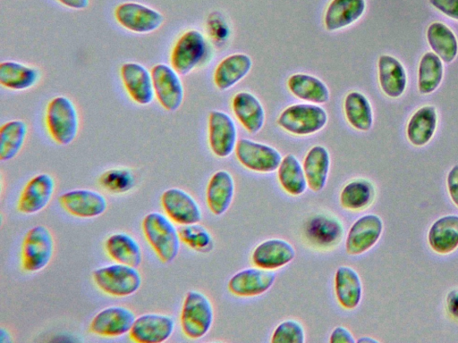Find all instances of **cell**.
<instances>
[{
	"label": "cell",
	"instance_id": "45",
	"mask_svg": "<svg viewBox=\"0 0 458 343\" xmlns=\"http://www.w3.org/2000/svg\"><path fill=\"white\" fill-rule=\"evenodd\" d=\"M330 343H355L352 331L344 326H336L330 333Z\"/></svg>",
	"mask_w": 458,
	"mask_h": 343
},
{
	"label": "cell",
	"instance_id": "29",
	"mask_svg": "<svg viewBox=\"0 0 458 343\" xmlns=\"http://www.w3.org/2000/svg\"><path fill=\"white\" fill-rule=\"evenodd\" d=\"M428 243L437 254L454 252L458 247V215L447 214L436 220L428 230Z\"/></svg>",
	"mask_w": 458,
	"mask_h": 343
},
{
	"label": "cell",
	"instance_id": "46",
	"mask_svg": "<svg viewBox=\"0 0 458 343\" xmlns=\"http://www.w3.org/2000/svg\"><path fill=\"white\" fill-rule=\"evenodd\" d=\"M446 308L452 316L458 318V289H453L447 294Z\"/></svg>",
	"mask_w": 458,
	"mask_h": 343
},
{
	"label": "cell",
	"instance_id": "42",
	"mask_svg": "<svg viewBox=\"0 0 458 343\" xmlns=\"http://www.w3.org/2000/svg\"><path fill=\"white\" fill-rule=\"evenodd\" d=\"M305 330L301 322L294 319L281 322L273 330L271 343H303Z\"/></svg>",
	"mask_w": 458,
	"mask_h": 343
},
{
	"label": "cell",
	"instance_id": "26",
	"mask_svg": "<svg viewBox=\"0 0 458 343\" xmlns=\"http://www.w3.org/2000/svg\"><path fill=\"white\" fill-rule=\"evenodd\" d=\"M331 165L327 148L315 145L307 152L302 166L308 187L313 192H320L327 185Z\"/></svg>",
	"mask_w": 458,
	"mask_h": 343
},
{
	"label": "cell",
	"instance_id": "3",
	"mask_svg": "<svg viewBox=\"0 0 458 343\" xmlns=\"http://www.w3.org/2000/svg\"><path fill=\"white\" fill-rule=\"evenodd\" d=\"M214 322V308L206 294L199 290H189L183 299L180 324L184 336L199 339L210 330Z\"/></svg>",
	"mask_w": 458,
	"mask_h": 343
},
{
	"label": "cell",
	"instance_id": "43",
	"mask_svg": "<svg viewBox=\"0 0 458 343\" xmlns=\"http://www.w3.org/2000/svg\"><path fill=\"white\" fill-rule=\"evenodd\" d=\"M429 3L445 16L458 21V0H429Z\"/></svg>",
	"mask_w": 458,
	"mask_h": 343
},
{
	"label": "cell",
	"instance_id": "1",
	"mask_svg": "<svg viewBox=\"0 0 458 343\" xmlns=\"http://www.w3.org/2000/svg\"><path fill=\"white\" fill-rule=\"evenodd\" d=\"M141 230L162 263L170 264L177 257L182 243L179 230L165 214L159 212L147 213L142 220Z\"/></svg>",
	"mask_w": 458,
	"mask_h": 343
},
{
	"label": "cell",
	"instance_id": "27",
	"mask_svg": "<svg viewBox=\"0 0 458 343\" xmlns=\"http://www.w3.org/2000/svg\"><path fill=\"white\" fill-rule=\"evenodd\" d=\"M366 9L365 0H331L324 15V25L333 32L357 21Z\"/></svg>",
	"mask_w": 458,
	"mask_h": 343
},
{
	"label": "cell",
	"instance_id": "38",
	"mask_svg": "<svg viewBox=\"0 0 458 343\" xmlns=\"http://www.w3.org/2000/svg\"><path fill=\"white\" fill-rule=\"evenodd\" d=\"M28 135V125L22 120H11L0 128V161L13 159L21 150Z\"/></svg>",
	"mask_w": 458,
	"mask_h": 343
},
{
	"label": "cell",
	"instance_id": "19",
	"mask_svg": "<svg viewBox=\"0 0 458 343\" xmlns=\"http://www.w3.org/2000/svg\"><path fill=\"white\" fill-rule=\"evenodd\" d=\"M274 271L257 266L238 271L227 282L228 290L240 297H257L269 290L276 281Z\"/></svg>",
	"mask_w": 458,
	"mask_h": 343
},
{
	"label": "cell",
	"instance_id": "47",
	"mask_svg": "<svg viewBox=\"0 0 458 343\" xmlns=\"http://www.w3.org/2000/svg\"><path fill=\"white\" fill-rule=\"evenodd\" d=\"M62 5L72 10H84L89 4V0H56Z\"/></svg>",
	"mask_w": 458,
	"mask_h": 343
},
{
	"label": "cell",
	"instance_id": "18",
	"mask_svg": "<svg viewBox=\"0 0 458 343\" xmlns=\"http://www.w3.org/2000/svg\"><path fill=\"white\" fill-rule=\"evenodd\" d=\"M236 125L232 117L222 111L213 110L208 116V145L211 152L225 158L234 151L237 138Z\"/></svg>",
	"mask_w": 458,
	"mask_h": 343
},
{
	"label": "cell",
	"instance_id": "40",
	"mask_svg": "<svg viewBox=\"0 0 458 343\" xmlns=\"http://www.w3.org/2000/svg\"><path fill=\"white\" fill-rule=\"evenodd\" d=\"M178 230L181 241L189 248L201 254H208L213 250L215 245L213 236L199 222L182 225Z\"/></svg>",
	"mask_w": 458,
	"mask_h": 343
},
{
	"label": "cell",
	"instance_id": "48",
	"mask_svg": "<svg viewBox=\"0 0 458 343\" xmlns=\"http://www.w3.org/2000/svg\"><path fill=\"white\" fill-rule=\"evenodd\" d=\"M0 341L1 343H9L12 341V336L10 332L4 327L0 330Z\"/></svg>",
	"mask_w": 458,
	"mask_h": 343
},
{
	"label": "cell",
	"instance_id": "13",
	"mask_svg": "<svg viewBox=\"0 0 458 343\" xmlns=\"http://www.w3.org/2000/svg\"><path fill=\"white\" fill-rule=\"evenodd\" d=\"M55 191V179L49 173H38L24 185L18 198L17 210L26 215L36 214L49 205Z\"/></svg>",
	"mask_w": 458,
	"mask_h": 343
},
{
	"label": "cell",
	"instance_id": "31",
	"mask_svg": "<svg viewBox=\"0 0 458 343\" xmlns=\"http://www.w3.org/2000/svg\"><path fill=\"white\" fill-rule=\"evenodd\" d=\"M251 58L245 54H233L223 59L214 72V82L220 90H227L250 71Z\"/></svg>",
	"mask_w": 458,
	"mask_h": 343
},
{
	"label": "cell",
	"instance_id": "34",
	"mask_svg": "<svg viewBox=\"0 0 458 343\" xmlns=\"http://www.w3.org/2000/svg\"><path fill=\"white\" fill-rule=\"evenodd\" d=\"M376 189L374 184L363 178L354 179L346 183L339 196L341 206L348 211H361L374 201Z\"/></svg>",
	"mask_w": 458,
	"mask_h": 343
},
{
	"label": "cell",
	"instance_id": "32",
	"mask_svg": "<svg viewBox=\"0 0 458 343\" xmlns=\"http://www.w3.org/2000/svg\"><path fill=\"white\" fill-rule=\"evenodd\" d=\"M437 126V113L433 105L420 107L411 116L406 136L409 142L415 146L427 145L433 138Z\"/></svg>",
	"mask_w": 458,
	"mask_h": 343
},
{
	"label": "cell",
	"instance_id": "25",
	"mask_svg": "<svg viewBox=\"0 0 458 343\" xmlns=\"http://www.w3.org/2000/svg\"><path fill=\"white\" fill-rule=\"evenodd\" d=\"M106 255L114 262L138 267L141 264L143 253L138 240L126 232L109 235L104 243Z\"/></svg>",
	"mask_w": 458,
	"mask_h": 343
},
{
	"label": "cell",
	"instance_id": "16",
	"mask_svg": "<svg viewBox=\"0 0 458 343\" xmlns=\"http://www.w3.org/2000/svg\"><path fill=\"white\" fill-rule=\"evenodd\" d=\"M135 318V314L130 308L123 305H110L94 315L89 330L98 337L117 338L129 333Z\"/></svg>",
	"mask_w": 458,
	"mask_h": 343
},
{
	"label": "cell",
	"instance_id": "17",
	"mask_svg": "<svg viewBox=\"0 0 458 343\" xmlns=\"http://www.w3.org/2000/svg\"><path fill=\"white\" fill-rule=\"evenodd\" d=\"M174 329L175 321L171 315L148 313L135 318L129 338L136 343H161L173 335Z\"/></svg>",
	"mask_w": 458,
	"mask_h": 343
},
{
	"label": "cell",
	"instance_id": "15",
	"mask_svg": "<svg viewBox=\"0 0 458 343\" xmlns=\"http://www.w3.org/2000/svg\"><path fill=\"white\" fill-rule=\"evenodd\" d=\"M383 232V221L375 213L359 217L350 227L345 239V251L350 255H360L372 248Z\"/></svg>",
	"mask_w": 458,
	"mask_h": 343
},
{
	"label": "cell",
	"instance_id": "37",
	"mask_svg": "<svg viewBox=\"0 0 458 343\" xmlns=\"http://www.w3.org/2000/svg\"><path fill=\"white\" fill-rule=\"evenodd\" d=\"M348 123L355 130L368 131L373 125V111L369 99L359 91L348 93L344 101Z\"/></svg>",
	"mask_w": 458,
	"mask_h": 343
},
{
	"label": "cell",
	"instance_id": "4",
	"mask_svg": "<svg viewBox=\"0 0 458 343\" xmlns=\"http://www.w3.org/2000/svg\"><path fill=\"white\" fill-rule=\"evenodd\" d=\"M92 280L99 290L114 297H130L142 284L141 274L136 267L118 263L96 268Z\"/></svg>",
	"mask_w": 458,
	"mask_h": 343
},
{
	"label": "cell",
	"instance_id": "24",
	"mask_svg": "<svg viewBox=\"0 0 458 343\" xmlns=\"http://www.w3.org/2000/svg\"><path fill=\"white\" fill-rule=\"evenodd\" d=\"M232 108L235 117L248 132L256 134L261 130L266 120L265 110L253 94L247 91L238 92L233 98Z\"/></svg>",
	"mask_w": 458,
	"mask_h": 343
},
{
	"label": "cell",
	"instance_id": "36",
	"mask_svg": "<svg viewBox=\"0 0 458 343\" xmlns=\"http://www.w3.org/2000/svg\"><path fill=\"white\" fill-rule=\"evenodd\" d=\"M427 40L433 52L445 63L453 62L458 54V40L445 24L435 21L427 29Z\"/></svg>",
	"mask_w": 458,
	"mask_h": 343
},
{
	"label": "cell",
	"instance_id": "49",
	"mask_svg": "<svg viewBox=\"0 0 458 343\" xmlns=\"http://www.w3.org/2000/svg\"><path fill=\"white\" fill-rule=\"evenodd\" d=\"M356 342H358V343H377L378 340H377L376 339H373L370 336H362L360 339H358L356 340Z\"/></svg>",
	"mask_w": 458,
	"mask_h": 343
},
{
	"label": "cell",
	"instance_id": "30",
	"mask_svg": "<svg viewBox=\"0 0 458 343\" xmlns=\"http://www.w3.org/2000/svg\"><path fill=\"white\" fill-rule=\"evenodd\" d=\"M40 79V71L36 67L6 60L0 63V84L2 87L23 91L33 88Z\"/></svg>",
	"mask_w": 458,
	"mask_h": 343
},
{
	"label": "cell",
	"instance_id": "8",
	"mask_svg": "<svg viewBox=\"0 0 458 343\" xmlns=\"http://www.w3.org/2000/svg\"><path fill=\"white\" fill-rule=\"evenodd\" d=\"M234 153L243 167L260 173L276 172L283 159L281 153L274 146L249 138H240Z\"/></svg>",
	"mask_w": 458,
	"mask_h": 343
},
{
	"label": "cell",
	"instance_id": "9",
	"mask_svg": "<svg viewBox=\"0 0 458 343\" xmlns=\"http://www.w3.org/2000/svg\"><path fill=\"white\" fill-rule=\"evenodd\" d=\"M114 18L125 29L138 34H148L157 30L165 17L157 10L137 2H124L114 9Z\"/></svg>",
	"mask_w": 458,
	"mask_h": 343
},
{
	"label": "cell",
	"instance_id": "2",
	"mask_svg": "<svg viewBox=\"0 0 458 343\" xmlns=\"http://www.w3.org/2000/svg\"><path fill=\"white\" fill-rule=\"evenodd\" d=\"M45 123L50 138L60 146L74 141L80 129V117L74 103L65 96H56L47 104Z\"/></svg>",
	"mask_w": 458,
	"mask_h": 343
},
{
	"label": "cell",
	"instance_id": "21",
	"mask_svg": "<svg viewBox=\"0 0 458 343\" xmlns=\"http://www.w3.org/2000/svg\"><path fill=\"white\" fill-rule=\"evenodd\" d=\"M296 256L293 245L280 238L263 240L253 249L250 259L254 266L276 271L290 264Z\"/></svg>",
	"mask_w": 458,
	"mask_h": 343
},
{
	"label": "cell",
	"instance_id": "41",
	"mask_svg": "<svg viewBox=\"0 0 458 343\" xmlns=\"http://www.w3.org/2000/svg\"><path fill=\"white\" fill-rule=\"evenodd\" d=\"M100 187L111 194H125L135 186L133 172L125 167L111 168L98 178Z\"/></svg>",
	"mask_w": 458,
	"mask_h": 343
},
{
	"label": "cell",
	"instance_id": "20",
	"mask_svg": "<svg viewBox=\"0 0 458 343\" xmlns=\"http://www.w3.org/2000/svg\"><path fill=\"white\" fill-rule=\"evenodd\" d=\"M123 85L133 102L140 105H150L154 98L151 71L136 62L124 63L120 68Z\"/></svg>",
	"mask_w": 458,
	"mask_h": 343
},
{
	"label": "cell",
	"instance_id": "12",
	"mask_svg": "<svg viewBox=\"0 0 458 343\" xmlns=\"http://www.w3.org/2000/svg\"><path fill=\"white\" fill-rule=\"evenodd\" d=\"M160 204L165 214L180 226L199 223L202 220L200 205L182 188L165 189L160 197Z\"/></svg>",
	"mask_w": 458,
	"mask_h": 343
},
{
	"label": "cell",
	"instance_id": "35",
	"mask_svg": "<svg viewBox=\"0 0 458 343\" xmlns=\"http://www.w3.org/2000/svg\"><path fill=\"white\" fill-rule=\"evenodd\" d=\"M276 172L279 184L288 195L299 197L309 188L302 163L294 155L284 156Z\"/></svg>",
	"mask_w": 458,
	"mask_h": 343
},
{
	"label": "cell",
	"instance_id": "14",
	"mask_svg": "<svg viewBox=\"0 0 458 343\" xmlns=\"http://www.w3.org/2000/svg\"><path fill=\"white\" fill-rule=\"evenodd\" d=\"M61 207L69 214L77 218H95L102 215L107 209L106 197L93 189L75 188L60 195Z\"/></svg>",
	"mask_w": 458,
	"mask_h": 343
},
{
	"label": "cell",
	"instance_id": "7",
	"mask_svg": "<svg viewBox=\"0 0 458 343\" xmlns=\"http://www.w3.org/2000/svg\"><path fill=\"white\" fill-rule=\"evenodd\" d=\"M208 54V43L197 29L182 33L175 42L170 55L171 66L185 76L199 66Z\"/></svg>",
	"mask_w": 458,
	"mask_h": 343
},
{
	"label": "cell",
	"instance_id": "6",
	"mask_svg": "<svg viewBox=\"0 0 458 343\" xmlns=\"http://www.w3.org/2000/svg\"><path fill=\"white\" fill-rule=\"evenodd\" d=\"M278 126L296 136H309L320 131L327 123V113L319 105L304 103L286 107L278 116Z\"/></svg>",
	"mask_w": 458,
	"mask_h": 343
},
{
	"label": "cell",
	"instance_id": "33",
	"mask_svg": "<svg viewBox=\"0 0 458 343\" xmlns=\"http://www.w3.org/2000/svg\"><path fill=\"white\" fill-rule=\"evenodd\" d=\"M287 88L294 96L311 104H326L330 99L327 86L320 79L310 74L291 75L287 80Z\"/></svg>",
	"mask_w": 458,
	"mask_h": 343
},
{
	"label": "cell",
	"instance_id": "11",
	"mask_svg": "<svg viewBox=\"0 0 458 343\" xmlns=\"http://www.w3.org/2000/svg\"><path fill=\"white\" fill-rule=\"evenodd\" d=\"M344 228L342 221L334 213H318L305 223L304 237L312 247L329 250L343 239Z\"/></svg>",
	"mask_w": 458,
	"mask_h": 343
},
{
	"label": "cell",
	"instance_id": "39",
	"mask_svg": "<svg viewBox=\"0 0 458 343\" xmlns=\"http://www.w3.org/2000/svg\"><path fill=\"white\" fill-rule=\"evenodd\" d=\"M443 76V61L434 52L425 53L418 68L419 92L423 95L432 93L440 85Z\"/></svg>",
	"mask_w": 458,
	"mask_h": 343
},
{
	"label": "cell",
	"instance_id": "22",
	"mask_svg": "<svg viewBox=\"0 0 458 343\" xmlns=\"http://www.w3.org/2000/svg\"><path fill=\"white\" fill-rule=\"evenodd\" d=\"M234 191V180L229 172L219 170L213 173L206 188L209 211L216 216L224 214L232 205Z\"/></svg>",
	"mask_w": 458,
	"mask_h": 343
},
{
	"label": "cell",
	"instance_id": "5",
	"mask_svg": "<svg viewBox=\"0 0 458 343\" xmlns=\"http://www.w3.org/2000/svg\"><path fill=\"white\" fill-rule=\"evenodd\" d=\"M54 252L55 240L50 230L44 225L31 227L21 243V269L30 273L45 269L51 262Z\"/></svg>",
	"mask_w": 458,
	"mask_h": 343
},
{
	"label": "cell",
	"instance_id": "28",
	"mask_svg": "<svg viewBox=\"0 0 458 343\" xmlns=\"http://www.w3.org/2000/svg\"><path fill=\"white\" fill-rule=\"evenodd\" d=\"M378 82L385 95L392 98L401 96L407 86L403 65L395 57L382 54L377 61Z\"/></svg>",
	"mask_w": 458,
	"mask_h": 343
},
{
	"label": "cell",
	"instance_id": "10",
	"mask_svg": "<svg viewBox=\"0 0 458 343\" xmlns=\"http://www.w3.org/2000/svg\"><path fill=\"white\" fill-rule=\"evenodd\" d=\"M155 97L168 112L177 111L184 99L180 74L169 64L157 63L151 69Z\"/></svg>",
	"mask_w": 458,
	"mask_h": 343
},
{
	"label": "cell",
	"instance_id": "23",
	"mask_svg": "<svg viewBox=\"0 0 458 343\" xmlns=\"http://www.w3.org/2000/svg\"><path fill=\"white\" fill-rule=\"evenodd\" d=\"M335 295L345 310H353L362 297V282L357 271L348 265H340L334 277Z\"/></svg>",
	"mask_w": 458,
	"mask_h": 343
},
{
	"label": "cell",
	"instance_id": "44",
	"mask_svg": "<svg viewBox=\"0 0 458 343\" xmlns=\"http://www.w3.org/2000/svg\"><path fill=\"white\" fill-rule=\"evenodd\" d=\"M446 186L452 202L458 207V164L454 165L449 171Z\"/></svg>",
	"mask_w": 458,
	"mask_h": 343
}]
</instances>
